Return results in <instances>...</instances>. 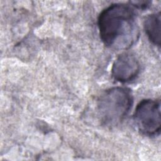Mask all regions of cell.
<instances>
[{
	"mask_svg": "<svg viewBox=\"0 0 161 161\" xmlns=\"http://www.w3.org/2000/svg\"><path fill=\"white\" fill-rule=\"evenodd\" d=\"M132 104L133 96L129 89L114 87L105 91L97 102L101 121L108 126H116L128 114Z\"/></svg>",
	"mask_w": 161,
	"mask_h": 161,
	"instance_id": "2",
	"label": "cell"
},
{
	"mask_svg": "<svg viewBox=\"0 0 161 161\" xmlns=\"http://www.w3.org/2000/svg\"><path fill=\"white\" fill-rule=\"evenodd\" d=\"M160 13L148 15L143 22V26L148 39L155 45H160Z\"/></svg>",
	"mask_w": 161,
	"mask_h": 161,
	"instance_id": "5",
	"label": "cell"
},
{
	"mask_svg": "<svg viewBox=\"0 0 161 161\" xmlns=\"http://www.w3.org/2000/svg\"><path fill=\"white\" fill-rule=\"evenodd\" d=\"M140 69V65L136 57L131 53L125 52L115 60L111 75L118 82H128L136 78Z\"/></svg>",
	"mask_w": 161,
	"mask_h": 161,
	"instance_id": "4",
	"label": "cell"
},
{
	"mask_svg": "<svg viewBox=\"0 0 161 161\" xmlns=\"http://www.w3.org/2000/svg\"><path fill=\"white\" fill-rule=\"evenodd\" d=\"M130 3L133 4V6L139 8V9H145L148 8L150 6V1H130Z\"/></svg>",
	"mask_w": 161,
	"mask_h": 161,
	"instance_id": "6",
	"label": "cell"
},
{
	"mask_svg": "<svg viewBox=\"0 0 161 161\" xmlns=\"http://www.w3.org/2000/svg\"><path fill=\"white\" fill-rule=\"evenodd\" d=\"M133 120L143 134L147 136L158 135L161 128L160 101L153 99L140 101L134 112Z\"/></svg>",
	"mask_w": 161,
	"mask_h": 161,
	"instance_id": "3",
	"label": "cell"
},
{
	"mask_svg": "<svg viewBox=\"0 0 161 161\" xmlns=\"http://www.w3.org/2000/svg\"><path fill=\"white\" fill-rule=\"evenodd\" d=\"M100 38L103 43L115 49L130 47L138 36V30L133 9L127 4H112L98 17Z\"/></svg>",
	"mask_w": 161,
	"mask_h": 161,
	"instance_id": "1",
	"label": "cell"
}]
</instances>
